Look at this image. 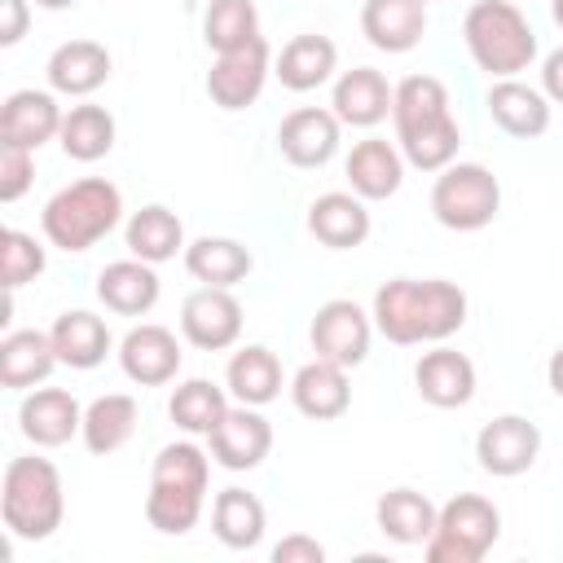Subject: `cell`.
<instances>
[{"instance_id": "1", "label": "cell", "mask_w": 563, "mask_h": 563, "mask_svg": "<svg viewBox=\"0 0 563 563\" xmlns=\"http://www.w3.org/2000/svg\"><path fill=\"white\" fill-rule=\"evenodd\" d=\"M466 321V295L462 286L444 277H396L378 286L374 295V325L391 343H440Z\"/></svg>"}, {"instance_id": "2", "label": "cell", "mask_w": 563, "mask_h": 563, "mask_svg": "<svg viewBox=\"0 0 563 563\" xmlns=\"http://www.w3.org/2000/svg\"><path fill=\"white\" fill-rule=\"evenodd\" d=\"M391 119H396V141L405 158L422 172H444L462 145L457 119L449 110V88L435 75H409L396 84L391 97Z\"/></svg>"}, {"instance_id": "3", "label": "cell", "mask_w": 563, "mask_h": 563, "mask_svg": "<svg viewBox=\"0 0 563 563\" xmlns=\"http://www.w3.org/2000/svg\"><path fill=\"white\" fill-rule=\"evenodd\" d=\"M207 453L198 444H167L154 457L150 471V493H145V519L150 528L180 537L198 523L202 501H207Z\"/></svg>"}, {"instance_id": "4", "label": "cell", "mask_w": 563, "mask_h": 563, "mask_svg": "<svg viewBox=\"0 0 563 563\" xmlns=\"http://www.w3.org/2000/svg\"><path fill=\"white\" fill-rule=\"evenodd\" d=\"M0 515H4V528L22 541L53 537L66 515L57 466L48 457H13L0 484Z\"/></svg>"}, {"instance_id": "5", "label": "cell", "mask_w": 563, "mask_h": 563, "mask_svg": "<svg viewBox=\"0 0 563 563\" xmlns=\"http://www.w3.org/2000/svg\"><path fill=\"white\" fill-rule=\"evenodd\" d=\"M119 211H123V194L101 180V176H84L66 189H57L48 202H44V238L62 251H88L92 242H101L114 224H119Z\"/></svg>"}, {"instance_id": "6", "label": "cell", "mask_w": 563, "mask_h": 563, "mask_svg": "<svg viewBox=\"0 0 563 563\" xmlns=\"http://www.w3.org/2000/svg\"><path fill=\"white\" fill-rule=\"evenodd\" d=\"M462 35H466L475 66L488 70L493 79H515L537 57V35L510 0H475L466 9Z\"/></svg>"}, {"instance_id": "7", "label": "cell", "mask_w": 563, "mask_h": 563, "mask_svg": "<svg viewBox=\"0 0 563 563\" xmlns=\"http://www.w3.org/2000/svg\"><path fill=\"white\" fill-rule=\"evenodd\" d=\"M501 537V515L488 497L457 493L440 506L435 532L427 541V563H479Z\"/></svg>"}, {"instance_id": "8", "label": "cell", "mask_w": 563, "mask_h": 563, "mask_svg": "<svg viewBox=\"0 0 563 563\" xmlns=\"http://www.w3.org/2000/svg\"><path fill=\"white\" fill-rule=\"evenodd\" d=\"M497 207H501V185L479 163H449L431 185V211L444 229L475 233L493 224Z\"/></svg>"}, {"instance_id": "9", "label": "cell", "mask_w": 563, "mask_h": 563, "mask_svg": "<svg viewBox=\"0 0 563 563\" xmlns=\"http://www.w3.org/2000/svg\"><path fill=\"white\" fill-rule=\"evenodd\" d=\"M264 79H268V44L264 35H255L242 48L216 53V66L207 70V97L220 110H246L260 97Z\"/></svg>"}, {"instance_id": "10", "label": "cell", "mask_w": 563, "mask_h": 563, "mask_svg": "<svg viewBox=\"0 0 563 563\" xmlns=\"http://www.w3.org/2000/svg\"><path fill=\"white\" fill-rule=\"evenodd\" d=\"M180 330L202 352L233 347L242 334V303L229 295V286H202L180 303Z\"/></svg>"}, {"instance_id": "11", "label": "cell", "mask_w": 563, "mask_h": 563, "mask_svg": "<svg viewBox=\"0 0 563 563\" xmlns=\"http://www.w3.org/2000/svg\"><path fill=\"white\" fill-rule=\"evenodd\" d=\"M537 453H541V431L519 413H501V418L484 422V431L475 435L479 466L488 475H501V479L523 475L537 462Z\"/></svg>"}, {"instance_id": "12", "label": "cell", "mask_w": 563, "mask_h": 563, "mask_svg": "<svg viewBox=\"0 0 563 563\" xmlns=\"http://www.w3.org/2000/svg\"><path fill=\"white\" fill-rule=\"evenodd\" d=\"M312 352L352 369L369 352V317L352 299H330L312 317Z\"/></svg>"}, {"instance_id": "13", "label": "cell", "mask_w": 563, "mask_h": 563, "mask_svg": "<svg viewBox=\"0 0 563 563\" xmlns=\"http://www.w3.org/2000/svg\"><path fill=\"white\" fill-rule=\"evenodd\" d=\"M207 440H211V457L224 471H251V466H260L268 457L273 427H268L264 413H255V405H238L216 422V431Z\"/></svg>"}, {"instance_id": "14", "label": "cell", "mask_w": 563, "mask_h": 563, "mask_svg": "<svg viewBox=\"0 0 563 563\" xmlns=\"http://www.w3.org/2000/svg\"><path fill=\"white\" fill-rule=\"evenodd\" d=\"M277 145L295 167H321L339 150V114L321 106H299L282 119Z\"/></svg>"}, {"instance_id": "15", "label": "cell", "mask_w": 563, "mask_h": 563, "mask_svg": "<svg viewBox=\"0 0 563 563\" xmlns=\"http://www.w3.org/2000/svg\"><path fill=\"white\" fill-rule=\"evenodd\" d=\"M119 365H123V374L132 383L158 387V383L176 378V369H180V343H176V334L167 325H154V321L150 325H136L119 343Z\"/></svg>"}, {"instance_id": "16", "label": "cell", "mask_w": 563, "mask_h": 563, "mask_svg": "<svg viewBox=\"0 0 563 563\" xmlns=\"http://www.w3.org/2000/svg\"><path fill=\"white\" fill-rule=\"evenodd\" d=\"M18 422H22V435H26L31 444L57 449V444H66V440L84 427V409H79V400H75L70 391H62V387H35V391L22 400Z\"/></svg>"}, {"instance_id": "17", "label": "cell", "mask_w": 563, "mask_h": 563, "mask_svg": "<svg viewBox=\"0 0 563 563\" xmlns=\"http://www.w3.org/2000/svg\"><path fill=\"white\" fill-rule=\"evenodd\" d=\"M57 132H62V106L53 101V92L18 88V92L4 97V106H0V141L40 150Z\"/></svg>"}, {"instance_id": "18", "label": "cell", "mask_w": 563, "mask_h": 563, "mask_svg": "<svg viewBox=\"0 0 563 563\" xmlns=\"http://www.w3.org/2000/svg\"><path fill=\"white\" fill-rule=\"evenodd\" d=\"M290 400L303 418H317V422H330L339 413H347L352 405V387H347V369L317 356L308 361L295 378H290Z\"/></svg>"}, {"instance_id": "19", "label": "cell", "mask_w": 563, "mask_h": 563, "mask_svg": "<svg viewBox=\"0 0 563 563\" xmlns=\"http://www.w3.org/2000/svg\"><path fill=\"white\" fill-rule=\"evenodd\" d=\"M361 31L383 53H409L427 31V4L422 0H365Z\"/></svg>"}, {"instance_id": "20", "label": "cell", "mask_w": 563, "mask_h": 563, "mask_svg": "<svg viewBox=\"0 0 563 563\" xmlns=\"http://www.w3.org/2000/svg\"><path fill=\"white\" fill-rule=\"evenodd\" d=\"M97 299L119 317H141L158 303V273L145 260H114L97 273Z\"/></svg>"}, {"instance_id": "21", "label": "cell", "mask_w": 563, "mask_h": 563, "mask_svg": "<svg viewBox=\"0 0 563 563\" xmlns=\"http://www.w3.org/2000/svg\"><path fill=\"white\" fill-rule=\"evenodd\" d=\"M413 383H418V396L435 409H457L475 396V365L453 352V347H435L418 361L413 369Z\"/></svg>"}, {"instance_id": "22", "label": "cell", "mask_w": 563, "mask_h": 563, "mask_svg": "<svg viewBox=\"0 0 563 563\" xmlns=\"http://www.w3.org/2000/svg\"><path fill=\"white\" fill-rule=\"evenodd\" d=\"M48 84L66 97H88L110 79V53L97 40H66L48 57Z\"/></svg>"}, {"instance_id": "23", "label": "cell", "mask_w": 563, "mask_h": 563, "mask_svg": "<svg viewBox=\"0 0 563 563\" xmlns=\"http://www.w3.org/2000/svg\"><path fill=\"white\" fill-rule=\"evenodd\" d=\"M391 97H396V88H387L383 70H374V66H356V70H343V75H339V84H334V101H330V106H334L339 123L374 128V123L387 119Z\"/></svg>"}, {"instance_id": "24", "label": "cell", "mask_w": 563, "mask_h": 563, "mask_svg": "<svg viewBox=\"0 0 563 563\" xmlns=\"http://www.w3.org/2000/svg\"><path fill=\"white\" fill-rule=\"evenodd\" d=\"M488 114H493V123L501 132L532 141V136H541L550 128V97L528 88V84H519V79H497L488 88Z\"/></svg>"}, {"instance_id": "25", "label": "cell", "mask_w": 563, "mask_h": 563, "mask_svg": "<svg viewBox=\"0 0 563 563\" xmlns=\"http://www.w3.org/2000/svg\"><path fill=\"white\" fill-rule=\"evenodd\" d=\"M308 229L317 242L347 251V246H361L369 238V211H365L361 194H321L308 207Z\"/></svg>"}, {"instance_id": "26", "label": "cell", "mask_w": 563, "mask_h": 563, "mask_svg": "<svg viewBox=\"0 0 563 563\" xmlns=\"http://www.w3.org/2000/svg\"><path fill=\"white\" fill-rule=\"evenodd\" d=\"M57 365V347L53 334L40 330H13L0 339V387H35L53 374Z\"/></svg>"}, {"instance_id": "27", "label": "cell", "mask_w": 563, "mask_h": 563, "mask_svg": "<svg viewBox=\"0 0 563 563\" xmlns=\"http://www.w3.org/2000/svg\"><path fill=\"white\" fill-rule=\"evenodd\" d=\"M347 180H352V194H361V198H391L405 180L400 150L378 136L356 141L347 154Z\"/></svg>"}, {"instance_id": "28", "label": "cell", "mask_w": 563, "mask_h": 563, "mask_svg": "<svg viewBox=\"0 0 563 563\" xmlns=\"http://www.w3.org/2000/svg\"><path fill=\"white\" fill-rule=\"evenodd\" d=\"M374 515H378V528L391 541H400V545H427L431 532H435V519H440V510L418 488H391V493H383L378 506H374Z\"/></svg>"}, {"instance_id": "29", "label": "cell", "mask_w": 563, "mask_h": 563, "mask_svg": "<svg viewBox=\"0 0 563 563\" xmlns=\"http://www.w3.org/2000/svg\"><path fill=\"white\" fill-rule=\"evenodd\" d=\"M48 334H53L57 361L70 365V369H92V365H101L106 352H110V330H106V321L92 317V312H84V308L62 312Z\"/></svg>"}, {"instance_id": "30", "label": "cell", "mask_w": 563, "mask_h": 563, "mask_svg": "<svg viewBox=\"0 0 563 563\" xmlns=\"http://www.w3.org/2000/svg\"><path fill=\"white\" fill-rule=\"evenodd\" d=\"M132 431H136V400L123 396V391H106V396H97V400L84 409L79 435H84L88 453H97V457L123 449V444L132 440Z\"/></svg>"}, {"instance_id": "31", "label": "cell", "mask_w": 563, "mask_h": 563, "mask_svg": "<svg viewBox=\"0 0 563 563\" xmlns=\"http://www.w3.org/2000/svg\"><path fill=\"white\" fill-rule=\"evenodd\" d=\"M334 62H339L334 40H325V35H295L282 48V57H277V79L290 92H312V88H321L334 75Z\"/></svg>"}, {"instance_id": "32", "label": "cell", "mask_w": 563, "mask_h": 563, "mask_svg": "<svg viewBox=\"0 0 563 563\" xmlns=\"http://www.w3.org/2000/svg\"><path fill=\"white\" fill-rule=\"evenodd\" d=\"M66 158L75 163H97L114 150V114L106 106H70L62 114V132H57Z\"/></svg>"}, {"instance_id": "33", "label": "cell", "mask_w": 563, "mask_h": 563, "mask_svg": "<svg viewBox=\"0 0 563 563\" xmlns=\"http://www.w3.org/2000/svg\"><path fill=\"white\" fill-rule=\"evenodd\" d=\"M128 251L145 264H163V260H176V251H185V224L176 211L167 207H141L132 220H128Z\"/></svg>"}, {"instance_id": "34", "label": "cell", "mask_w": 563, "mask_h": 563, "mask_svg": "<svg viewBox=\"0 0 563 563\" xmlns=\"http://www.w3.org/2000/svg\"><path fill=\"white\" fill-rule=\"evenodd\" d=\"M211 528L229 550H251L264 537V501L246 488H224V493H216Z\"/></svg>"}, {"instance_id": "35", "label": "cell", "mask_w": 563, "mask_h": 563, "mask_svg": "<svg viewBox=\"0 0 563 563\" xmlns=\"http://www.w3.org/2000/svg\"><path fill=\"white\" fill-rule=\"evenodd\" d=\"M251 251L233 238H198L194 246H185V268L202 286H238L251 273Z\"/></svg>"}, {"instance_id": "36", "label": "cell", "mask_w": 563, "mask_h": 563, "mask_svg": "<svg viewBox=\"0 0 563 563\" xmlns=\"http://www.w3.org/2000/svg\"><path fill=\"white\" fill-rule=\"evenodd\" d=\"M224 378H229V391H233L242 405H255V409L268 405V400H277V391H282V365H277V356H273L268 347H260V343L233 352Z\"/></svg>"}, {"instance_id": "37", "label": "cell", "mask_w": 563, "mask_h": 563, "mask_svg": "<svg viewBox=\"0 0 563 563\" xmlns=\"http://www.w3.org/2000/svg\"><path fill=\"white\" fill-rule=\"evenodd\" d=\"M172 422L180 427V431H189V435H211L216 431V422L229 413V400H224V391L216 387V383H207V378H189V383H180L176 391H172Z\"/></svg>"}, {"instance_id": "38", "label": "cell", "mask_w": 563, "mask_h": 563, "mask_svg": "<svg viewBox=\"0 0 563 563\" xmlns=\"http://www.w3.org/2000/svg\"><path fill=\"white\" fill-rule=\"evenodd\" d=\"M260 35V13H255V0H211L207 13H202V40L207 48L216 53H229V48H242Z\"/></svg>"}, {"instance_id": "39", "label": "cell", "mask_w": 563, "mask_h": 563, "mask_svg": "<svg viewBox=\"0 0 563 563\" xmlns=\"http://www.w3.org/2000/svg\"><path fill=\"white\" fill-rule=\"evenodd\" d=\"M44 273V246L22 233V229H4L0 238V277H4V290H18L22 282L40 277Z\"/></svg>"}, {"instance_id": "40", "label": "cell", "mask_w": 563, "mask_h": 563, "mask_svg": "<svg viewBox=\"0 0 563 563\" xmlns=\"http://www.w3.org/2000/svg\"><path fill=\"white\" fill-rule=\"evenodd\" d=\"M31 176H35L31 150L0 141V202H18L31 189Z\"/></svg>"}, {"instance_id": "41", "label": "cell", "mask_w": 563, "mask_h": 563, "mask_svg": "<svg viewBox=\"0 0 563 563\" xmlns=\"http://www.w3.org/2000/svg\"><path fill=\"white\" fill-rule=\"evenodd\" d=\"M321 559H325V545L303 532H290L273 545V563H321Z\"/></svg>"}, {"instance_id": "42", "label": "cell", "mask_w": 563, "mask_h": 563, "mask_svg": "<svg viewBox=\"0 0 563 563\" xmlns=\"http://www.w3.org/2000/svg\"><path fill=\"white\" fill-rule=\"evenodd\" d=\"M26 35V0H0V44H18Z\"/></svg>"}, {"instance_id": "43", "label": "cell", "mask_w": 563, "mask_h": 563, "mask_svg": "<svg viewBox=\"0 0 563 563\" xmlns=\"http://www.w3.org/2000/svg\"><path fill=\"white\" fill-rule=\"evenodd\" d=\"M541 88H545L550 101L563 106V48H554V53L545 57V66H541Z\"/></svg>"}, {"instance_id": "44", "label": "cell", "mask_w": 563, "mask_h": 563, "mask_svg": "<svg viewBox=\"0 0 563 563\" xmlns=\"http://www.w3.org/2000/svg\"><path fill=\"white\" fill-rule=\"evenodd\" d=\"M545 378H550V387H554V396H563V347L550 356V365H545Z\"/></svg>"}, {"instance_id": "45", "label": "cell", "mask_w": 563, "mask_h": 563, "mask_svg": "<svg viewBox=\"0 0 563 563\" xmlns=\"http://www.w3.org/2000/svg\"><path fill=\"white\" fill-rule=\"evenodd\" d=\"M35 4H44V9H66V4H75V0H35Z\"/></svg>"}, {"instance_id": "46", "label": "cell", "mask_w": 563, "mask_h": 563, "mask_svg": "<svg viewBox=\"0 0 563 563\" xmlns=\"http://www.w3.org/2000/svg\"><path fill=\"white\" fill-rule=\"evenodd\" d=\"M550 9H554V22H559V26H563V0H554V4H550Z\"/></svg>"}, {"instance_id": "47", "label": "cell", "mask_w": 563, "mask_h": 563, "mask_svg": "<svg viewBox=\"0 0 563 563\" xmlns=\"http://www.w3.org/2000/svg\"><path fill=\"white\" fill-rule=\"evenodd\" d=\"M422 4H427V0H422Z\"/></svg>"}]
</instances>
